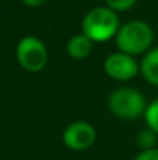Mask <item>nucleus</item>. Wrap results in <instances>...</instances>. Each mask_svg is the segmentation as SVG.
Returning <instances> with one entry per match:
<instances>
[{"label":"nucleus","mask_w":158,"mask_h":160,"mask_svg":"<svg viewBox=\"0 0 158 160\" xmlns=\"http://www.w3.org/2000/svg\"><path fill=\"white\" fill-rule=\"evenodd\" d=\"M115 42L118 52L130 56L147 53L154 42V30L144 20H130L119 27L115 36Z\"/></svg>","instance_id":"1"},{"label":"nucleus","mask_w":158,"mask_h":160,"mask_svg":"<svg viewBox=\"0 0 158 160\" xmlns=\"http://www.w3.org/2000/svg\"><path fill=\"white\" fill-rule=\"evenodd\" d=\"M119 27L118 14L108 6L92 8L82 19V33L98 44L115 38Z\"/></svg>","instance_id":"2"},{"label":"nucleus","mask_w":158,"mask_h":160,"mask_svg":"<svg viewBox=\"0 0 158 160\" xmlns=\"http://www.w3.org/2000/svg\"><path fill=\"white\" fill-rule=\"evenodd\" d=\"M110 112L121 120H135L144 115L147 103L144 95L133 87H118L107 100Z\"/></svg>","instance_id":"3"},{"label":"nucleus","mask_w":158,"mask_h":160,"mask_svg":"<svg viewBox=\"0 0 158 160\" xmlns=\"http://www.w3.org/2000/svg\"><path fill=\"white\" fill-rule=\"evenodd\" d=\"M16 58L23 70L37 73L44 70L48 62V50L37 36H25L16 47Z\"/></svg>","instance_id":"4"},{"label":"nucleus","mask_w":158,"mask_h":160,"mask_svg":"<svg viewBox=\"0 0 158 160\" xmlns=\"http://www.w3.org/2000/svg\"><path fill=\"white\" fill-rule=\"evenodd\" d=\"M105 75L115 81H130L140 73V64L135 61V56L122 52H115L104 59Z\"/></svg>","instance_id":"5"},{"label":"nucleus","mask_w":158,"mask_h":160,"mask_svg":"<svg viewBox=\"0 0 158 160\" xmlns=\"http://www.w3.org/2000/svg\"><path fill=\"white\" fill-rule=\"evenodd\" d=\"M62 142L71 151H87L96 142V129L89 121L70 123L62 134Z\"/></svg>","instance_id":"6"},{"label":"nucleus","mask_w":158,"mask_h":160,"mask_svg":"<svg viewBox=\"0 0 158 160\" xmlns=\"http://www.w3.org/2000/svg\"><path fill=\"white\" fill-rule=\"evenodd\" d=\"M93 41L85 36L84 33H79V34H74L68 39L67 42V54L71 58V59H76V61H81V59H85L89 58L92 50H93Z\"/></svg>","instance_id":"7"},{"label":"nucleus","mask_w":158,"mask_h":160,"mask_svg":"<svg viewBox=\"0 0 158 160\" xmlns=\"http://www.w3.org/2000/svg\"><path fill=\"white\" fill-rule=\"evenodd\" d=\"M140 73L149 84L158 87V47L151 48L143 56V61L140 62Z\"/></svg>","instance_id":"8"},{"label":"nucleus","mask_w":158,"mask_h":160,"mask_svg":"<svg viewBox=\"0 0 158 160\" xmlns=\"http://www.w3.org/2000/svg\"><path fill=\"white\" fill-rule=\"evenodd\" d=\"M157 134L152 131V129H143L138 137H136V143L138 146L141 148V151H146V149H154L155 145H157Z\"/></svg>","instance_id":"9"},{"label":"nucleus","mask_w":158,"mask_h":160,"mask_svg":"<svg viewBox=\"0 0 158 160\" xmlns=\"http://www.w3.org/2000/svg\"><path fill=\"white\" fill-rule=\"evenodd\" d=\"M144 120L147 123V128L158 135V98L147 104V109L144 112Z\"/></svg>","instance_id":"10"},{"label":"nucleus","mask_w":158,"mask_h":160,"mask_svg":"<svg viewBox=\"0 0 158 160\" xmlns=\"http://www.w3.org/2000/svg\"><path fill=\"white\" fill-rule=\"evenodd\" d=\"M104 2H105V6H108L115 12L129 11V9H132L136 5V0H104Z\"/></svg>","instance_id":"11"},{"label":"nucleus","mask_w":158,"mask_h":160,"mask_svg":"<svg viewBox=\"0 0 158 160\" xmlns=\"http://www.w3.org/2000/svg\"><path fill=\"white\" fill-rule=\"evenodd\" d=\"M133 160H158V148L141 151Z\"/></svg>","instance_id":"12"},{"label":"nucleus","mask_w":158,"mask_h":160,"mask_svg":"<svg viewBox=\"0 0 158 160\" xmlns=\"http://www.w3.org/2000/svg\"><path fill=\"white\" fill-rule=\"evenodd\" d=\"M25 6H30V8H37V6H42L45 5L48 0H20Z\"/></svg>","instance_id":"13"}]
</instances>
